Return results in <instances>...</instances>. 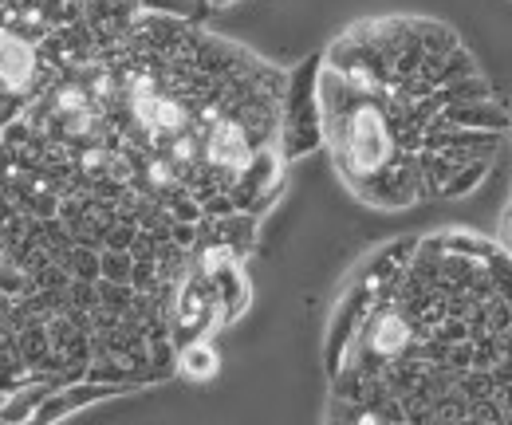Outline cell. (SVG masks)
Instances as JSON below:
<instances>
[{"label":"cell","instance_id":"obj_3","mask_svg":"<svg viewBox=\"0 0 512 425\" xmlns=\"http://www.w3.org/2000/svg\"><path fill=\"white\" fill-rule=\"evenodd\" d=\"M213 4H233V0H213Z\"/></svg>","mask_w":512,"mask_h":425},{"label":"cell","instance_id":"obj_1","mask_svg":"<svg viewBox=\"0 0 512 425\" xmlns=\"http://www.w3.org/2000/svg\"><path fill=\"white\" fill-rule=\"evenodd\" d=\"M335 398L355 422L509 418L505 256L469 241L394 248L335 319Z\"/></svg>","mask_w":512,"mask_h":425},{"label":"cell","instance_id":"obj_2","mask_svg":"<svg viewBox=\"0 0 512 425\" xmlns=\"http://www.w3.org/2000/svg\"><path fill=\"white\" fill-rule=\"evenodd\" d=\"M182 370L193 374V378L213 374V370H217V355H213V347H209V343H201V339H190V343L182 347Z\"/></svg>","mask_w":512,"mask_h":425}]
</instances>
